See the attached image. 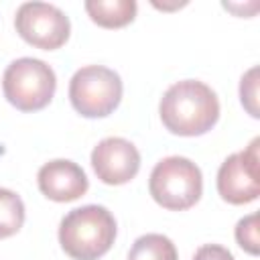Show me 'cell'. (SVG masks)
<instances>
[{"label": "cell", "instance_id": "12", "mask_svg": "<svg viewBox=\"0 0 260 260\" xmlns=\"http://www.w3.org/2000/svg\"><path fill=\"white\" fill-rule=\"evenodd\" d=\"M24 223V203L10 191L0 187V240L14 236Z\"/></svg>", "mask_w": 260, "mask_h": 260}, {"label": "cell", "instance_id": "15", "mask_svg": "<svg viewBox=\"0 0 260 260\" xmlns=\"http://www.w3.org/2000/svg\"><path fill=\"white\" fill-rule=\"evenodd\" d=\"M193 260H236V258L232 256V252L228 248H223L219 244H205L195 252Z\"/></svg>", "mask_w": 260, "mask_h": 260}, {"label": "cell", "instance_id": "13", "mask_svg": "<svg viewBox=\"0 0 260 260\" xmlns=\"http://www.w3.org/2000/svg\"><path fill=\"white\" fill-rule=\"evenodd\" d=\"M236 240L248 254H258V213H250L242 217L236 225Z\"/></svg>", "mask_w": 260, "mask_h": 260}, {"label": "cell", "instance_id": "7", "mask_svg": "<svg viewBox=\"0 0 260 260\" xmlns=\"http://www.w3.org/2000/svg\"><path fill=\"white\" fill-rule=\"evenodd\" d=\"M260 138H254L246 150L230 154L217 171V191L223 201L244 205L260 195Z\"/></svg>", "mask_w": 260, "mask_h": 260}, {"label": "cell", "instance_id": "14", "mask_svg": "<svg viewBox=\"0 0 260 260\" xmlns=\"http://www.w3.org/2000/svg\"><path fill=\"white\" fill-rule=\"evenodd\" d=\"M240 100L252 118H258V67H252L244 73L240 81Z\"/></svg>", "mask_w": 260, "mask_h": 260}, {"label": "cell", "instance_id": "11", "mask_svg": "<svg viewBox=\"0 0 260 260\" xmlns=\"http://www.w3.org/2000/svg\"><path fill=\"white\" fill-rule=\"evenodd\" d=\"M177 258L179 256L175 244L162 234L140 236L128 252V260H177Z\"/></svg>", "mask_w": 260, "mask_h": 260}, {"label": "cell", "instance_id": "2", "mask_svg": "<svg viewBox=\"0 0 260 260\" xmlns=\"http://www.w3.org/2000/svg\"><path fill=\"white\" fill-rule=\"evenodd\" d=\"M116 240V219L104 205L71 209L59 223V244L73 260H98Z\"/></svg>", "mask_w": 260, "mask_h": 260}, {"label": "cell", "instance_id": "3", "mask_svg": "<svg viewBox=\"0 0 260 260\" xmlns=\"http://www.w3.org/2000/svg\"><path fill=\"white\" fill-rule=\"evenodd\" d=\"M152 199L171 211L193 207L203 191V177L199 167L185 156H167L158 160L148 179Z\"/></svg>", "mask_w": 260, "mask_h": 260}, {"label": "cell", "instance_id": "10", "mask_svg": "<svg viewBox=\"0 0 260 260\" xmlns=\"http://www.w3.org/2000/svg\"><path fill=\"white\" fill-rule=\"evenodd\" d=\"M134 0H87L85 10L91 20L106 28H118L134 20L136 16Z\"/></svg>", "mask_w": 260, "mask_h": 260}, {"label": "cell", "instance_id": "1", "mask_svg": "<svg viewBox=\"0 0 260 260\" xmlns=\"http://www.w3.org/2000/svg\"><path fill=\"white\" fill-rule=\"evenodd\" d=\"M165 128L179 136H199L211 130L219 118L215 91L197 79L173 83L158 104Z\"/></svg>", "mask_w": 260, "mask_h": 260}, {"label": "cell", "instance_id": "5", "mask_svg": "<svg viewBox=\"0 0 260 260\" xmlns=\"http://www.w3.org/2000/svg\"><path fill=\"white\" fill-rule=\"evenodd\" d=\"M69 100L75 112L85 118L110 116L122 100V79L104 65H85L69 81Z\"/></svg>", "mask_w": 260, "mask_h": 260}, {"label": "cell", "instance_id": "4", "mask_svg": "<svg viewBox=\"0 0 260 260\" xmlns=\"http://www.w3.org/2000/svg\"><path fill=\"white\" fill-rule=\"evenodd\" d=\"M55 87V71L35 57H20L12 61L2 77L4 98L20 112L43 110L53 100Z\"/></svg>", "mask_w": 260, "mask_h": 260}, {"label": "cell", "instance_id": "6", "mask_svg": "<svg viewBox=\"0 0 260 260\" xmlns=\"http://www.w3.org/2000/svg\"><path fill=\"white\" fill-rule=\"evenodd\" d=\"M16 32L32 47L53 51L65 45L71 22L61 8L47 2H24L14 16Z\"/></svg>", "mask_w": 260, "mask_h": 260}, {"label": "cell", "instance_id": "8", "mask_svg": "<svg viewBox=\"0 0 260 260\" xmlns=\"http://www.w3.org/2000/svg\"><path fill=\"white\" fill-rule=\"evenodd\" d=\"M91 167L102 183L124 185L136 177L140 169V152L130 140L110 136L100 140L91 150Z\"/></svg>", "mask_w": 260, "mask_h": 260}, {"label": "cell", "instance_id": "9", "mask_svg": "<svg viewBox=\"0 0 260 260\" xmlns=\"http://www.w3.org/2000/svg\"><path fill=\"white\" fill-rule=\"evenodd\" d=\"M37 183H39L41 193L47 199H53L59 203L79 199L81 195H85L89 187V181L83 169L77 162L65 160V158L45 162L39 169Z\"/></svg>", "mask_w": 260, "mask_h": 260}]
</instances>
